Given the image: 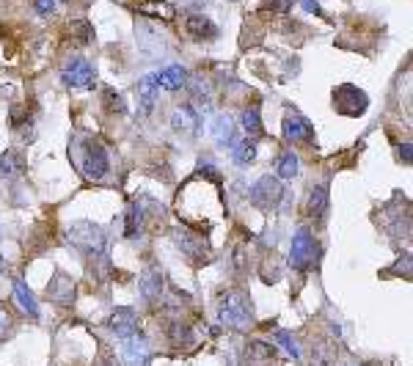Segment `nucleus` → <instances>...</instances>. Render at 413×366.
Here are the masks:
<instances>
[{
  "label": "nucleus",
  "instance_id": "nucleus-36",
  "mask_svg": "<svg viewBox=\"0 0 413 366\" xmlns=\"http://www.w3.org/2000/svg\"><path fill=\"white\" fill-rule=\"evenodd\" d=\"M3 270H6V261H3V256H0V273H3Z\"/></svg>",
  "mask_w": 413,
  "mask_h": 366
},
{
  "label": "nucleus",
  "instance_id": "nucleus-18",
  "mask_svg": "<svg viewBox=\"0 0 413 366\" xmlns=\"http://www.w3.org/2000/svg\"><path fill=\"white\" fill-rule=\"evenodd\" d=\"M14 297H17V303H20V309L30 317H39V303H36V297H33V292L25 287V281L23 278H14Z\"/></svg>",
  "mask_w": 413,
  "mask_h": 366
},
{
  "label": "nucleus",
  "instance_id": "nucleus-33",
  "mask_svg": "<svg viewBox=\"0 0 413 366\" xmlns=\"http://www.w3.org/2000/svg\"><path fill=\"white\" fill-rule=\"evenodd\" d=\"M267 6H270V11H279V14H284L286 8H289V0H267Z\"/></svg>",
  "mask_w": 413,
  "mask_h": 366
},
{
  "label": "nucleus",
  "instance_id": "nucleus-24",
  "mask_svg": "<svg viewBox=\"0 0 413 366\" xmlns=\"http://www.w3.org/2000/svg\"><path fill=\"white\" fill-rule=\"evenodd\" d=\"M234 152V160L240 163V165H248V163H254V157H257V143L254 141H240V143H234L232 146Z\"/></svg>",
  "mask_w": 413,
  "mask_h": 366
},
{
  "label": "nucleus",
  "instance_id": "nucleus-35",
  "mask_svg": "<svg viewBox=\"0 0 413 366\" xmlns=\"http://www.w3.org/2000/svg\"><path fill=\"white\" fill-rule=\"evenodd\" d=\"M402 157H405V163H411V143H402Z\"/></svg>",
  "mask_w": 413,
  "mask_h": 366
},
{
  "label": "nucleus",
  "instance_id": "nucleus-5",
  "mask_svg": "<svg viewBox=\"0 0 413 366\" xmlns=\"http://www.w3.org/2000/svg\"><path fill=\"white\" fill-rule=\"evenodd\" d=\"M61 80H64V85H69V88H91V85H94V66H91L86 58L72 55V58L64 64V69H61Z\"/></svg>",
  "mask_w": 413,
  "mask_h": 366
},
{
  "label": "nucleus",
  "instance_id": "nucleus-31",
  "mask_svg": "<svg viewBox=\"0 0 413 366\" xmlns=\"http://www.w3.org/2000/svg\"><path fill=\"white\" fill-rule=\"evenodd\" d=\"M8 331H11V314L0 306V339H3Z\"/></svg>",
  "mask_w": 413,
  "mask_h": 366
},
{
  "label": "nucleus",
  "instance_id": "nucleus-11",
  "mask_svg": "<svg viewBox=\"0 0 413 366\" xmlns=\"http://www.w3.org/2000/svg\"><path fill=\"white\" fill-rule=\"evenodd\" d=\"M107 328L119 336V339H129L138 333V317L132 309H116L107 319Z\"/></svg>",
  "mask_w": 413,
  "mask_h": 366
},
{
  "label": "nucleus",
  "instance_id": "nucleus-4",
  "mask_svg": "<svg viewBox=\"0 0 413 366\" xmlns=\"http://www.w3.org/2000/svg\"><path fill=\"white\" fill-rule=\"evenodd\" d=\"M369 107V97L363 94L359 85L353 83H342L334 88V110L342 116H350V119H359L366 113Z\"/></svg>",
  "mask_w": 413,
  "mask_h": 366
},
{
  "label": "nucleus",
  "instance_id": "nucleus-16",
  "mask_svg": "<svg viewBox=\"0 0 413 366\" xmlns=\"http://www.w3.org/2000/svg\"><path fill=\"white\" fill-rule=\"evenodd\" d=\"M185 30H187V36H193V39H215L218 36V28L215 23H209L206 17L202 14H193V17H187V23H185Z\"/></svg>",
  "mask_w": 413,
  "mask_h": 366
},
{
  "label": "nucleus",
  "instance_id": "nucleus-1",
  "mask_svg": "<svg viewBox=\"0 0 413 366\" xmlns=\"http://www.w3.org/2000/svg\"><path fill=\"white\" fill-rule=\"evenodd\" d=\"M69 155L75 157L80 174L91 182H103L105 177L110 174V157H107V149L103 146L100 138L94 135H78L69 146Z\"/></svg>",
  "mask_w": 413,
  "mask_h": 366
},
{
  "label": "nucleus",
  "instance_id": "nucleus-7",
  "mask_svg": "<svg viewBox=\"0 0 413 366\" xmlns=\"http://www.w3.org/2000/svg\"><path fill=\"white\" fill-rule=\"evenodd\" d=\"M281 196H284V190H281V182H279L276 177H262V179L251 187V193H248L251 204L259 209H273L281 201Z\"/></svg>",
  "mask_w": 413,
  "mask_h": 366
},
{
  "label": "nucleus",
  "instance_id": "nucleus-29",
  "mask_svg": "<svg viewBox=\"0 0 413 366\" xmlns=\"http://www.w3.org/2000/svg\"><path fill=\"white\" fill-rule=\"evenodd\" d=\"M276 336H279V341H284L286 353H289V355H292L295 361H301V350H298V344H295V336H292L289 331H279Z\"/></svg>",
  "mask_w": 413,
  "mask_h": 366
},
{
  "label": "nucleus",
  "instance_id": "nucleus-23",
  "mask_svg": "<svg viewBox=\"0 0 413 366\" xmlns=\"http://www.w3.org/2000/svg\"><path fill=\"white\" fill-rule=\"evenodd\" d=\"M298 174V155L292 152V149H286V152H281V157H279V177L281 179H292Z\"/></svg>",
  "mask_w": 413,
  "mask_h": 366
},
{
  "label": "nucleus",
  "instance_id": "nucleus-37",
  "mask_svg": "<svg viewBox=\"0 0 413 366\" xmlns=\"http://www.w3.org/2000/svg\"><path fill=\"white\" fill-rule=\"evenodd\" d=\"M105 366H107V364H105Z\"/></svg>",
  "mask_w": 413,
  "mask_h": 366
},
{
  "label": "nucleus",
  "instance_id": "nucleus-6",
  "mask_svg": "<svg viewBox=\"0 0 413 366\" xmlns=\"http://www.w3.org/2000/svg\"><path fill=\"white\" fill-rule=\"evenodd\" d=\"M314 254H317V242H314L311 232L309 229H298V235L292 237V248H289V264L295 270H309Z\"/></svg>",
  "mask_w": 413,
  "mask_h": 366
},
{
  "label": "nucleus",
  "instance_id": "nucleus-14",
  "mask_svg": "<svg viewBox=\"0 0 413 366\" xmlns=\"http://www.w3.org/2000/svg\"><path fill=\"white\" fill-rule=\"evenodd\" d=\"M163 273L157 270V267H149L144 276H141V295H144V300L146 303H157L160 300V295H163Z\"/></svg>",
  "mask_w": 413,
  "mask_h": 366
},
{
  "label": "nucleus",
  "instance_id": "nucleus-15",
  "mask_svg": "<svg viewBox=\"0 0 413 366\" xmlns=\"http://www.w3.org/2000/svg\"><path fill=\"white\" fill-rule=\"evenodd\" d=\"M47 297L55 303H72L75 300V284L66 276H55L47 284Z\"/></svg>",
  "mask_w": 413,
  "mask_h": 366
},
{
  "label": "nucleus",
  "instance_id": "nucleus-25",
  "mask_svg": "<svg viewBox=\"0 0 413 366\" xmlns=\"http://www.w3.org/2000/svg\"><path fill=\"white\" fill-rule=\"evenodd\" d=\"M243 130H245V135H262L259 107H248V110L243 113Z\"/></svg>",
  "mask_w": 413,
  "mask_h": 366
},
{
  "label": "nucleus",
  "instance_id": "nucleus-27",
  "mask_svg": "<svg viewBox=\"0 0 413 366\" xmlns=\"http://www.w3.org/2000/svg\"><path fill=\"white\" fill-rule=\"evenodd\" d=\"M141 11L149 14V17H163V20L174 17V8L168 3H141Z\"/></svg>",
  "mask_w": 413,
  "mask_h": 366
},
{
  "label": "nucleus",
  "instance_id": "nucleus-26",
  "mask_svg": "<svg viewBox=\"0 0 413 366\" xmlns=\"http://www.w3.org/2000/svg\"><path fill=\"white\" fill-rule=\"evenodd\" d=\"M105 110L107 113H124L127 110V105H124V97L119 94V91H113V88H105Z\"/></svg>",
  "mask_w": 413,
  "mask_h": 366
},
{
  "label": "nucleus",
  "instance_id": "nucleus-9",
  "mask_svg": "<svg viewBox=\"0 0 413 366\" xmlns=\"http://www.w3.org/2000/svg\"><path fill=\"white\" fill-rule=\"evenodd\" d=\"M149 358H152L149 341L141 339L138 333L124 339V344H122V361H124V366H149Z\"/></svg>",
  "mask_w": 413,
  "mask_h": 366
},
{
  "label": "nucleus",
  "instance_id": "nucleus-17",
  "mask_svg": "<svg viewBox=\"0 0 413 366\" xmlns=\"http://www.w3.org/2000/svg\"><path fill=\"white\" fill-rule=\"evenodd\" d=\"M168 341L177 344V347H193V328L190 322H182V319H174L168 322Z\"/></svg>",
  "mask_w": 413,
  "mask_h": 366
},
{
  "label": "nucleus",
  "instance_id": "nucleus-22",
  "mask_svg": "<svg viewBox=\"0 0 413 366\" xmlns=\"http://www.w3.org/2000/svg\"><path fill=\"white\" fill-rule=\"evenodd\" d=\"M212 135H215V141L221 143V146H226V143H234V124L229 116H215V122H212Z\"/></svg>",
  "mask_w": 413,
  "mask_h": 366
},
{
  "label": "nucleus",
  "instance_id": "nucleus-32",
  "mask_svg": "<svg viewBox=\"0 0 413 366\" xmlns=\"http://www.w3.org/2000/svg\"><path fill=\"white\" fill-rule=\"evenodd\" d=\"M52 8H55V0H36V11L39 14L47 17V14H52Z\"/></svg>",
  "mask_w": 413,
  "mask_h": 366
},
{
  "label": "nucleus",
  "instance_id": "nucleus-2",
  "mask_svg": "<svg viewBox=\"0 0 413 366\" xmlns=\"http://www.w3.org/2000/svg\"><path fill=\"white\" fill-rule=\"evenodd\" d=\"M218 322L232 331H248L254 325V306L248 292L243 289H226L218 297Z\"/></svg>",
  "mask_w": 413,
  "mask_h": 366
},
{
  "label": "nucleus",
  "instance_id": "nucleus-20",
  "mask_svg": "<svg viewBox=\"0 0 413 366\" xmlns=\"http://www.w3.org/2000/svg\"><path fill=\"white\" fill-rule=\"evenodd\" d=\"M171 124H174V130H182V132H193L196 130V124H199V116H196V110L190 107V105H182L174 110V116H171Z\"/></svg>",
  "mask_w": 413,
  "mask_h": 366
},
{
  "label": "nucleus",
  "instance_id": "nucleus-10",
  "mask_svg": "<svg viewBox=\"0 0 413 366\" xmlns=\"http://www.w3.org/2000/svg\"><path fill=\"white\" fill-rule=\"evenodd\" d=\"M174 240H177V245L182 248V254L193 261V264H202V261L209 259V251H206V245H204V240H202V237L190 235V232H185V229H182V232L174 235Z\"/></svg>",
  "mask_w": 413,
  "mask_h": 366
},
{
  "label": "nucleus",
  "instance_id": "nucleus-34",
  "mask_svg": "<svg viewBox=\"0 0 413 366\" xmlns=\"http://www.w3.org/2000/svg\"><path fill=\"white\" fill-rule=\"evenodd\" d=\"M303 8H306V11H314V14L320 11V6H317V0H303Z\"/></svg>",
  "mask_w": 413,
  "mask_h": 366
},
{
  "label": "nucleus",
  "instance_id": "nucleus-30",
  "mask_svg": "<svg viewBox=\"0 0 413 366\" xmlns=\"http://www.w3.org/2000/svg\"><path fill=\"white\" fill-rule=\"evenodd\" d=\"M72 30L78 33V42H83V45L91 39V25H88V23H75V25H72Z\"/></svg>",
  "mask_w": 413,
  "mask_h": 366
},
{
  "label": "nucleus",
  "instance_id": "nucleus-28",
  "mask_svg": "<svg viewBox=\"0 0 413 366\" xmlns=\"http://www.w3.org/2000/svg\"><path fill=\"white\" fill-rule=\"evenodd\" d=\"M20 171V160H17V155L14 152H3L0 155V174L3 177H14Z\"/></svg>",
  "mask_w": 413,
  "mask_h": 366
},
{
  "label": "nucleus",
  "instance_id": "nucleus-21",
  "mask_svg": "<svg viewBox=\"0 0 413 366\" xmlns=\"http://www.w3.org/2000/svg\"><path fill=\"white\" fill-rule=\"evenodd\" d=\"M185 80H187V72H185L182 66H168V69H163V72L157 75L160 88H165V91H177V88H182Z\"/></svg>",
  "mask_w": 413,
  "mask_h": 366
},
{
  "label": "nucleus",
  "instance_id": "nucleus-8",
  "mask_svg": "<svg viewBox=\"0 0 413 366\" xmlns=\"http://www.w3.org/2000/svg\"><path fill=\"white\" fill-rule=\"evenodd\" d=\"M276 344H267V341H248L240 353V366H276Z\"/></svg>",
  "mask_w": 413,
  "mask_h": 366
},
{
  "label": "nucleus",
  "instance_id": "nucleus-12",
  "mask_svg": "<svg viewBox=\"0 0 413 366\" xmlns=\"http://www.w3.org/2000/svg\"><path fill=\"white\" fill-rule=\"evenodd\" d=\"M284 135L295 143H311L314 141V130H311V122L298 116V113H286L284 116Z\"/></svg>",
  "mask_w": 413,
  "mask_h": 366
},
{
  "label": "nucleus",
  "instance_id": "nucleus-19",
  "mask_svg": "<svg viewBox=\"0 0 413 366\" xmlns=\"http://www.w3.org/2000/svg\"><path fill=\"white\" fill-rule=\"evenodd\" d=\"M328 209V187L325 184H317L309 193V201H306V212L309 218H322Z\"/></svg>",
  "mask_w": 413,
  "mask_h": 366
},
{
  "label": "nucleus",
  "instance_id": "nucleus-3",
  "mask_svg": "<svg viewBox=\"0 0 413 366\" xmlns=\"http://www.w3.org/2000/svg\"><path fill=\"white\" fill-rule=\"evenodd\" d=\"M69 242L78 245L80 251H86L88 256H105V251H107L105 232L88 220H78L69 226Z\"/></svg>",
  "mask_w": 413,
  "mask_h": 366
},
{
  "label": "nucleus",
  "instance_id": "nucleus-13",
  "mask_svg": "<svg viewBox=\"0 0 413 366\" xmlns=\"http://www.w3.org/2000/svg\"><path fill=\"white\" fill-rule=\"evenodd\" d=\"M157 94H160V83H157V75H144L138 80V107L144 116H149L155 110Z\"/></svg>",
  "mask_w": 413,
  "mask_h": 366
}]
</instances>
